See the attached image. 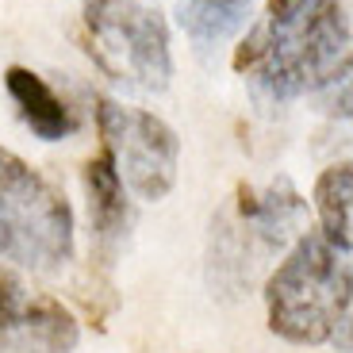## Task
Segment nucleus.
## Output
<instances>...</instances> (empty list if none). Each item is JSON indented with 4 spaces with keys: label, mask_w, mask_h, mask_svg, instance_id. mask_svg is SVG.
<instances>
[{
    "label": "nucleus",
    "mask_w": 353,
    "mask_h": 353,
    "mask_svg": "<svg viewBox=\"0 0 353 353\" xmlns=\"http://www.w3.org/2000/svg\"><path fill=\"white\" fill-rule=\"evenodd\" d=\"M269 330L292 345H327L353 307V265L319 230H303L265 281Z\"/></svg>",
    "instance_id": "1"
},
{
    "label": "nucleus",
    "mask_w": 353,
    "mask_h": 353,
    "mask_svg": "<svg viewBox=\"0 0 353 353\" xmlns=\"http://www.w3.org/2000/svg\"><path fill=\"white\" fill-rule=\"evenodd\" d=\"M0 257L31 273H58L73 257L65 192L8 146H0Z\"/></svg>",
    "instance_id": "2"
},
{
    "label": "nucleus",
    "mask_w": 353,
    "mask_h": 353,
    "mask_svg": "<svg viewBox=\"0 0 353 353\" xmlns=\"http://www.w3.org/2000/svg\"><path fill=\"white\" fill-rule=\"evenodd\" d=\"M88 58L115 81L142 92H161L173 77L169 27L158 8L139 0H85Z\"/></svg>",
    "instance_id": "3"
},
{
    "label": "nucleus",
    "mask_w": 353,
    "mask_h": 353,
    "mask_svg": "<svg viewBox=\"0 0 353 353\" xmlns=\"http://www.w3.org/2000/svg\"><path fill=\"white\" fill-rule=\"evenodd\" d=\"M97 131L100 150L112 154L115 169L139 200H165L176 185V158L181 139L176 131L150 112L123 108L115 100H97Z\"/></svg>",
    "instance_id": "4"
},
{
    "label": "nucleus",
    "mask_w": 353,
    "mask_h": 353,
    "mask_svg": "<svg viewBox=\"0 0 353 353\" xmlns=\"http://www.w3.org/2000/svg\"><path fill=\"white\" fill-rule=\"evenodd\" d=\"M77 338V319L62 300L27 292L16 315L0 327V353H73Z\"/></svg>",
    "instance_id": "5"
},
{
    "label": "nucleus",
    "mask_w": 353,
    "mask_h": 353,
    "mask_svg": "<svg viewBox=\"0 0 353 353\" xmlns=\"http://www.w3.org/2000/svg\"><path fill=\"white\" fill-rule=\"evenodd\" d=\"M4 85H8V97L16 100L23 123L31 127V134L43 142H62L77 131V115L65 104L50 85H46L39 73L23 70V65H12L4 73Z\"/></svg>",
    "instance_id": "6"
},
{
    "label": "nucleus",
    "mask_w": 353,
    "mask_h": 353,
    "mask_svg": "<svg viewBox=\"0 0 353 353\" xmlns=\"http://www.w3.org/2000/svg\"><path fill=\"white\" fill-rule=\"evenodd\" d=\"M246 230L265 250L288 246L307 230V200L292 188L288 176H276L273 185L257 196V215L246 223Z\"/></svg>",
    "instance_id": "7"
},
{
    "label": "nucleus",
    "mask_w": 353,
    "mask_h": 353,
    "mask_svg": "<svg viewBox=\"0 0 353 353\" xmlns=\"http://www.w3.org/2000/svg\"><path fill=\"white\" fill-rule=\"evenodd\" d=\"M85 192H88V219L97 227V239L115 242L127 230V223H131V203H127V192H123V176H119L108 150L88 158Z\"/></svg>",
    "instance_id": "8"
},
{
    "label": "nucleus",
    "mask_w": 353,
    "mask_h": 353,
    "mask_svg": "<svg viewBox=\"0 0 353 353\" xmlns=\"http://www.w3.org/2000/svg\"><path fill=\"white\" fill-rule=\"evenodd\" d=\"M315 215L319 234L338 250H353V161H334L315 181Z\"/></svg>",
    "instance_id": "9"
},
{
    "label": "nucleus",
    "mask_w": 353,
    "mask_h": 353,
    "mask_svg": "<svg viewBox=\"0 0 353 353\" xmlns=\"http://www.w3.org/2000/svg\"><path fill=\"white\" fill-rule=\"evenodd\" d=\"M176 23L196 46L227 43L250 23V0H176Z\"/></svg>",
    "instance_id": "10"
},
{
    "label": "nucleus",
    "mask_w": 353,
    "mask_h": 353,
    "mask_svg": "<svg viewBox=\"0 0 353 353\" xmlns=\"http://www.w3.org/2000/svg\"><path fill=\"white\" fill-rule=\"evenodd\" d=\"M315 108L330 119H353V43L342 65L334 70V77L315 92Z\"/></svg>",
    "instance_id": "11"
},
{
    "label": "nucleus",
    "mask_w": 353,
    "mask_h": 353,
    "mask_svg": "<svg viewBox=\"0 0 353 353\" xmlns=\"http://www.w3.org/2000/svg\"><path fill=\"white\" fill-rule=\"evenodd\" d=\"M265 46H269V27H265V19H261V23H254L246 31V39L239 43V50H234V58H230L234 73H254L257 62L265 58Z\"/></svg>",
    "instance_id": "12"
},
{
    "label": "nucleus",
    "mask_w": 353,
    "mask_h": 353,
    "mask_svg": "<svg viewBox=\"0 0 353 353\" xmlns=\"http://www.w3.org/2000/svg\"><path fill=\"white\" fill-rule=\"evenodd\" d=\"M27 300V288L12 269H0V327L16 315V307Z\"/></svg>",
    "instance_id": "13"
},
{
    "label": "nucleus",
    "mask_w": 353,
    "mask_h": 353,
    "mask_svg": "<svg viewBox=\"0 0 353 353\" xmlns=\"http://www.w3.org/2000/svg\"><path fill=\"white\" fill-rule=\"evenodd\" d=\"M315 4L319 0H269V4H265V19L276 23V27H288V23H296V19L307 16Z\"/></svg>",
    "instance_id": "14"
},
{
    "label": "nucleus",
    "mask_w": 353,
    "mask_h": 353,
    "mask_svg": "<svg viewBox=\"0 0 353 353\" xmlns=\"http://www.w3.org/2000/svg\"><path fill=\"white\" fill-rule=\"evenodd\" d=\"M330 345H338L342 353H353V307L345 311L342 319H338L334 334H330Z\"/></svg>",
    "instance_id": "15"
}]
</instances>
